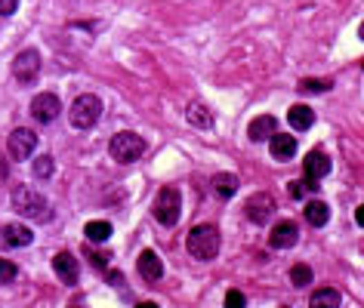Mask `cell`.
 <instances>
[{"mask_svg":"<svg viewBox=\"0 0 364 308\" xmlns=\"http://www.w3.org/2000/svg\"><path fill=\"white\" fill-rule=\"evenodd\" d=\"M35 148H37V136L31 133V130L16 127L10 133V154H12V161H25V157H31V154H35Z\"/></svg>","mask_w":364,"mask_h":308,"instance_id":"cell-8","label":"cell"},{"mask_svg":"<svg viewBox=\"0 0 364 308\" xmlns=\"http://www.w3.org/2000/svg\"><path fill=\"white\" fill-rule=\"evenodd\" d=\"M139 274H142L149 284H155V280L164 278V262L157 259L155 250H142V256H139Z\"/></svg>","mask_w":364,"mask_h":308,"instance_id":"cell-13","label":"cell"},{"mask_svg":"<svg viewBox=\"0 0 364 308\" xmlns=\"http://www.w3.org/2000/svg\"><path fill=\"white\" fill-rule=\"evenodd\" d=\"M185 121L198 130H210L213 127V111H210L204 102H191L189 108H185Z\"/></svg>","mask_w":364,"mask_h":308,"instance_id":"cell-15","label":"cell"},{"mask_svg":"<svg viewBox=\"0 0 364 308\" xmlns=\"http://www.w3.org/2000/svg\"><path fill=\"white\" fill-rule=\"evenodd\" d=\"M0 176H6V161L0 157Z\"/></svg>","mask_w":364,"mask_h":308,"instance_id":"cell-32","label":"cell"},{"mask_svg":"<svg viewBox=\"0 0 364 308\" xmlns=\"http://www.w3.org/2000/svg\"><path fill=\"white\" fill-rule=\"evenodd\" d=\"M52 271H56V278L62 280V284H68V287H75L77 278H81L77 259L71 256V253H56V256H52Z\"/></svg>","mask_w":364,"mask_h":308,"instance_id":"cell-10","label":"cell"},{"mask_svg":"<svg viewBox=\"0 0 364 308\" xmlns=\"http://www.w3.org/2000/svg\"><path fill=\"white\" fill-rule=\"evenodd\" d=\"M99 117H102V102H99V96H93V93L77 96L75 105H71V111H68L71 127H77V130L96 127Z\"/></svg>","mask_w":364,"mask_h":308,"instance_id":"cell-3","label":"cell"},{"mask_svg":"<svg viewBox=\"0 0 364 308\" xmlns=\"http://www.w3.org/2000/svg\"><path fill=\"white\" fill-rule=\"evenodd\" d=\"M361 68H364V59H361Z\"/></svg>","mask_w":364,"mask_h":308,"instance_id":"cell-35","label":"cell"},{"mask_svg":"<svg viewBox=\"0 0 364 308\" xmlns=\"http://www.w3.org/2000/svg\"><path fill=\"white\" fill-rule=\"evenodd\" d=\"M37 74H41V52L37 50H22L12 62V77L19 83H35Z\"/></svg>","mask_w":364,"mask_h":308,"instance_id":"cell-6","label":"cell"},{"mask_svg":"<svg viewBox=\"0 0 364 308\" xmlns=\"http://www.w3.org/2000/svg\"><path fill=\"white\" fill-rule=\"evenodd\" d=\"M84 234H87L90 240H96V244H102V240H108V234H111V225H108V222H102V219H96V222H87V228H84Z\"/></svg>","mask_w":364,"mask_h":308,"instance_id":"cell-22","label":"cell"},{"mask_svg":"<svg viewBox=\"0 0 364 308\" xmlns=\"http://www.w3.org/2000/svg\"><path fill=\"white\" fill-rule=\"evenodd\" d=\"M12 207H16V213L25 216V219H35V222H50L52 219L50 201L28 185H19L16 192H12Z\"/></svg>","mask_w":364,"mask_h":308,"instance_id":"cell-1","label":"cell"},{"mask_svg":"<svg viewBox=\"0 0 364 308\" xmlns=\"http://www.w3.org/2000/svg\"><path fill=\"white\" fill-rule=\"evenodd\" d=\"M275 127H278V121L272 114H260V117H253L250 121V127H247V136L253 142H262V139H272L275 136Z\"/></svg>","mask_w":364,"mask_h":308,"instance_id":"cell-14","label":"cell"},{"mask_svg":"<svg viewBox=\"0 0 364 308\" xmlns=\"http://www.w3.org/2000/svg\"><path fill=\"white\" fill-rule=\"evenodd\" d=\"M108 152L117 163H133L145 152V139L142 136H136V133H130V130H124V133H117L115 139L108 142Z\"/></svg>","mask_w":364,"mask_h":308,"instance_id":"cell-4","label":"cell"},{"mask_svg":"<svg viewBox=\"0 0 364 308\" xmlns=\"http://www.w3.org/2000/svg\"><path fill=\"white\" fill-rule=\"evenodd\" d=\"M185 250H189L191 259L198 262H210L220 253V232L213 225H198L189 232V240H185Z\"/></svg>","mask_w":364,"mask_h":308,"instance_id":"cell-2","label":"cell"},{"mask_svg":"<svg viewBox=\"0 0 364 308\" xmlns=\"http://www.w3.org/2000/svg\"><path fill=\"white\" fill-rule=\"evenodd\" d=\"M90 259H93V265H96V268H105V259H108V256H105V253H90Z\"/></svg>","mask_w":364,"mask_h":308,"instance_id":"cell-30","label":"cell"},{"mask_svg":"<svg viewBox=\"0 0 364 308\" xmlns=\"http://www.w3.org/2000/svg\"><path fill=\"white\" fill-rule=\"evenodd\" d=\"M296 238H300V228H296V222L284 219V222H278V225L272 228V234H269V244H272L275 250H287V247L296 244Z\"/></svg>","mask_w":364,"mask_h":308,"instance_id":"cell-11","label":"cell"},{"mask_svg":"<svg viewBox=\"0 0 364 308\" xmlns=\"http://www.w3.org/2000/svg\"><path fill=\"white\" fill-rule=\"evenodd\" d=\"M355 219H358V225L364 228V204H361L358 209H355Z\"/></svg>","mask_w":364,"mask_h":308,"instance_id":"cell-31","label":"cell"},{"mask_svg":"<svg viewBox=\"0 0 364 308\" xmlns=\"http://www.w3.org/2000/svg\"><path fill=\"white\" fill-rule=\"evenodd\" d=\"M309 308H340V293H336L334 287H321V290L312 293Z\"/></svg>","mask_w":364,"mask_h":308,"instance_id":"cell-20","label":"cell"},{"mask_svg":"<svg viewBox=\"0 0 364 308\" xmlns=\"http://www.w3.org/2000/svg\"><path fill=\"white\" fill-rule=\"evenodd\" d=\"M226 308H247V296L241 290H229L226 293Z\"/></svg>","mask_w":364,"mask_h":308,"instance_id":"cell-27","label":"cell"},{"mask_svg":"<svg viewBox=\"0 0 364 308\" xmlns=\"http://www.w3.org/2000/svg\"><path fill=\"white\" fill-rule=\"evenodd\" d=\"M35 176H37V179H50V176H52V157L50 154H41L35 161Z\"/></svg>","mask_w":364,"mask_h":308,"instance_id":"cell-24","label":"cell"},{"mask_svg":"<svg viewBox=\"0 0 364 308\" xmlns=\"http://www.w3.org/2000/svg\"><path fill=\"white\" fill-rule=\"evenodd\" d=\"M180 213H182V198H180V192H176L173 185H167V188H161L157 192V198H155V219L161 222V225H176L180 222Z\"/></svg>","mask_w":364,"mask_h":308,"instance_id":"cell-5","label":"cell"},{"mask_svg":"<svg viewBox=\"0 0 364 308\" xmlns=\"http://www.w3.org/2000/svg\"><path fill=\"white\" fill-rule=\"evenodd\" d=\"M358 37H361V41H364V22H361V28H358Z\"/></svg>","mask_w":364,"mask_h":308,"instance_id":"cell-34","label":"cell"},{"mask_svg":"<svg viewBox=\"0 0 364 308\" xmlns=\"http://www.w3.org/2000/svg\"><path fill=\"white\" fill-rule=\"evenodd\" d=\"M16 280V265L10 259H0V284H10Z\"/></svg>","mask_w":364,"mask_h":308,"instance_id":"cell-28","label":"cell"},{"mask_svg":"<svg viewBox=\"0 0 364 308\" xmlns=\"http://www.w3.org/2000/svg\"><path fill=\"white\" fill-rule=\"evenodd\" d=\"M327 219H330L327 204H324V201H309V204H306V222H309V225L321 228V225H327Z\"/></svg>","mask_w":364,"mask_h":308,"instance_id":"cell-19","label":"cell"},{"mask_svg":"<svg viewBox=\"0 0 364 308\" xmlns=\"http://www.w3.org/2000/svg\"><path fill=\"white\" fill-rule=\"evenodd\" d=\"M303 170H306V179L309 182H318L324 179V176L330 173V161L324 152H309L306 161H303Z\"/></svg>","mask_w":364,"mask_h":308,"instance_id":"cell-12","label":"cell"},{"mask_svg":"<svg viewBox=\"0 0 364 308\" xmlns=\"http://www.w3.org/2000/svg\"><path fill=\"white\" fill-rule=\"evenodd\" d=\"M136 308H157V305H155V302H139Z\"/></svg>","mask_w":364,"mask_h":308,"instance_id":"cell-33","label":"cell"},{"mask_svg":"<svg viewBox=\"0 0 364 308\" xmlns=\"http://www.w3.org/2000/svg\"><path fill=\"white\" fill-rule=\"evenodd\" d=\"M300 90H303V93H327L330 81H303Z\"/></svg>","mask_w":364,"mask_h":308,"instance_id":"cell-26","label":"cell"},{"mask_svg":"<svg viewBox=\"0 0 364 308\" xmlns=\"http://www.w3.org/2000/svg\"><path fill=\"white\" fill-rule=\"evenodd\" d=\"M287 121L296 133H303V130H309L315 123V111L309 108V105H294V108L287 111Z\"/></svg>","mask_w":364,"mask_h":308,"instance_id":"cell-18","label":"cell"},{"mask_svg":"<svg viewBox=\"0 0 364 308\" xmlns=\"http://www.w3.org/2000/svg\"><path fill=\"white\" fill-rule=\"evenodd\" d=\"M59 111H62V102H59V96L52 93H41L31 99V117L41 123H52L59 117Z\"/></svg>","mask_w":364,"mask_h":308,"instance_id":"cell-9","label":"cell"},{"mask_svg":"<svg viewBox=\"0 0 364 308\" xmlns=\"http://www.w3.org/2000/svg\"><path fill=\"white\" fill-rule=\"evenodd\" d=\"M31 240H35V234H31L28 225H16V222L3 225V244H10V247H28Z\"/></svg>","mask_w":364,"mask_h":308,"instance_id":"cell-17","label":"cell"},{"mask_svg":"<svg viewBox=\"0 0 364 308\" xmlns=\"http://www.w3.org/2000/svg\"><path fill=\"white\" fill-rule=\"evenodd\" d=\"M71 308H77V305H71Z\"/></svg>","mask_w":364,"mask_h":308,"instance_id":"cell-36","label":"cell"},{"mask_svg":"<svg viewBox=\"0 0 364 308\" xmlns=\"http://www.w3.org/2000/svg\"><path fill=\"white\" fill-rule=\"evenodd\" d=\"M19 0H0V16H10V12H16Z\"/></svg>","mask_w":364,"mask_h":308,"instance_id":"cell-29","label":"cell"},{"mask_svg":"<svg viewBox=\"0 0 364 308\" xmlns=\"http://www.w3.org/2000/svg\"><path fill=\"white\" fill-rule=\"evenodd\" d=\"M315 188V182H309V179H296V182H290V198H303V194H309Z\"/></svg>","mask_w":364,"mask_h":308,"instance_id":"cell-25","label":"cell"},{"mask_svg":"<svg viewBox=\"0 0 364 308\" xmlns=\"http://www.w3.org/2000/svg\"><path fill=\"white\" fill-rule=\"evenodd\" d=\"M269 152H272L275 161H290L296 154V136H272L269 139Z\"/></svg>","mask_w":364,"mask_h":308,"instance_id":"cell-16","label":"cell"},{"mask_svg":"<svg viewBox=\"0 0 364 308\" xmlns=\"http://www.w3.org/2000/svg\"><path fill=\"white\" fill-rule=\"evenodd\" d=\"M213 188L222 194V198H231V194L238 192V176H231V173H216V176H213Z\"/></svg>","mask_w":364,"mask_h":308,"instance_id":"cell-21","label":"cell"},{"mask_svg":"<svg viewBox=\"0 0 364 308\" xmlns=\"http://www.w3.org/2000/svg\"><path fill=\"white\" fill-rule=\"evenodd\" d=\"M290 280H294V287H309L312 284V268L309 265H294L290 268Z\"/></svg>","mask_w":364,"mask_h":308,"instance_id":"cell-23","label":"cell"},{"mask_svg":"<svg viewBox=\"0 0 364 308\" xmlns=\"http://www.w3.org/2000/svg\"><path fill=\"white\" fill-rule=\"evenodd\" d=\"M244 213H247L250 222H256V225H262V222H269L275 216V198L269 192H256L247 198V204H244Z\"/></svg>","mask_w":364,"mask_h":308,"instance_id":"cell-7","label":"cell"}]
</instances>
